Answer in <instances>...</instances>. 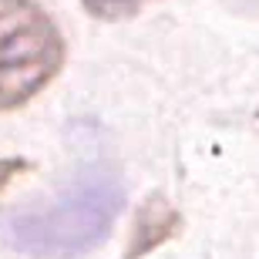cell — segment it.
<instances>
[{
	"label": "cell",
	"mask_w": 259,
	"mask_h": 259,
	"mask_svg": "<svg viewBox=\"0 0 259 259\" xmlns=\"http://www.w3.org/2000/svg\"><path fill=\"white\" fill-rule=\"evenodd\" d=\"M125 185L108 165L74 172L44 202L20 205L0 219V242L30 259H74L108 239L121 215Z\"/></svg>",
	"instance_id": "1"
},
{
	"label": "cell",
	"mask_w": 259,
	"mask_h": 259,
	"mask_svg": "<svg viewBox=\"0 0 259 259\" xmlns=\"http://www.w3.org/2000/svg\"><path fill=\"white\" fill-rule=\"evenodd\" d=\"M64 64V37L34 0H0V115L27 105Z\"/></svg>",
	"instance_id": "2"
},
{
	"label": "cell",
	"mask_w": 259,
	"mask_h": 259,
	"mask_svg": "<svg viewBox=\"0 0 259 259\" xmlns=\"http://www.w3.org/2000/svg\"><path fill=\"white\" fill-rule=\"evenodd\" d=\"M179 226H182V215L175 212V205L168 199H162V195H155V199H148L138 209V215H135V226H132V239H128V259H138L145 256V252L158 249L162 242H168L179 232Z\"/></svg>",
	"instance_id": "3"
},
{
	"label": "cell",
	"mask_w": 259,
	"mask_h": 259,
	"mask_svg": "<svg viewBox=\"0 0 259 259\" xmlns=\"http://www.w3.org/2000/svg\"><path fill=\"white\" fill-rule=\"evenodd\" d=\"M95 17H121V14H128V10H135L138 4H145V0H81Z\"/></svg>",
	"instance_id": "4"
}]
</instances>
